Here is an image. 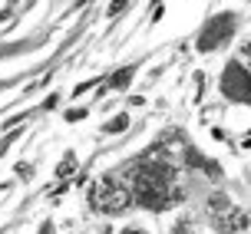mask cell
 Wrapping results in <instances>:
<instances>
[{
	"instance_id": "8fae6325",
	"label": "cell",
	"mask_w": 251,
	"mask_h": 234,
	"mask_svg": "<svg viewBox=\"0 0 251 234\" xmlns=\"http://www.w3.org/2000/svg\"><path fill=\"white\" fill-rule=\"evenodd\" d=\"M245 60L251 63V40H248V43H245Z\"/></svg>"
},
{
	"instance_id": "8992f818",
	"label": "cell",
	"mask_w": 251,
	"mask_h": 234,
	"mask_svg": "<svg viewBox=\"0 0 251 234\" xmlns=\"http://www.w3.org/2000/svg\"><path fill=\"white\" fill-rule=\"evenodd\" d=\"M126 125H129V119H126V116H116V119H113V122H109V125H106V132H109V136H113V132H123V129H126Z\"/></svg>"
},
{
	"instance_id": "9c48e42d",
	"label": "cell",
	"mask_w": 251,
	"mask_h": 234,
	"mask_svg": "<svg viewBox=\"0 0 251 234\" xmlns=\"http://www.w3.org/2000/svg\"><path fill=\"white\" fill-rule=\"evenodd\" d=\"M126 3H129V0H113V3H109V17H116V13L123 10Z\"/></svg>"
},
{
	"instance_id": "6da1fadb",
	"label": "cell",
	"mask_w": 251,
	"mask_h": 234,
	"mask_svg": "<svg viewBox=\"0 0 251 234\" xmlns=\"http://www.w3.org/2000/svg\"><path fill=\"white\" fill-rule=\"evenodd\" d=\"M129 188H132V205L149 211H165L176 205L178 185H176V168L165 162H142L129 175Z\"/></svg>"
},
{
	"instance_id": "5b68a950",
	"label": "cell",
	"mask_w": 251,
	"mask_h": 234,
	"mask_svg": "<svg viewBox=\"0 0 251 234\" xmlns=\"http://www.w3.org/2000/svg\"><path fill=\"white\" fill-rule=\"evenodd\" d=\"M235 23H238V17H235V13H218L215 20H208V23H205V30L199 33V49H201V53L218 49L225 40H231Z\"/></svg>"
},
{
	"instance_id": "30bf717a",
	"label": "cell",
	"mask_w": 251,
	"mask_h": 234,
	"mask_svg": "<svg viewBox=\"0 0 251 234\" xmlns=\"http://www.w3.org/2000/svg\"><path fill=\"white\" fill-rule=\"evenodd\" d=\"M40 234H56V231H53V224L47 221V224H43V228H40Z\"/></svg>"
},
{
	"instance_id": "3957f363",
	"label": "cell",
	"mask_w": 251,
	"mask_h": 234,
	"mask_svg": "<svg viewBox=\"0 0 251 234\" xmlns=\"http://www.w3.org/2000/svg\"><path fill=\"white\" fill-rule=\"evenodd\" d=\"M205 208H208V224H212L218 234H245L251 228L248 211L238 208L228 195H218V191L208 195Z\"/></svg>"
},
{
	"instance_id": "277c9868",
	"label": "cell",
	"mask_w": 251,
	"mask_h": 234,
	"mask_svg": "<svg viewBox=\"0 0 251 234\" xmlns=\"http://www.w3.org/2000/svg\"><path fill=\"white\" fill-rule=\"evenodd\" d=\"M222 93L231 102L251 106V70L245 63H228L225 73H222Z\"/></svg>"
},
{
	"instance_id": "ba28073f",
	"label": "cell",
	"mask_w": 251,
	"mask_h": 234,
	"mask_svg": "<svg viewBox=\"0 0 251 234\" xmlns=\"http://www.w3.org/2000/svg\"><path fill=\"white\" fill-rule=\"evenodd\" d=\"M73 168H76V159L70 155V159H66V162L60 165V168H56V175H66V172H73Z\"/></svg>"
},
{
	"instance_id": "52a82bcc",
	"label": "cell",
	"mask_w": 251,
	"mask_h": 234,
	"mask_svg": "<svg viewBox=\"0 0 251 234\" xmlns=\"http://www.w3.org/2000/svg\"><path fill=\"white\" fill-rule=\"evenodd\" d=\"M129 79H132V70H119V73L113 76V83H109V86H126Z\"/></svg>"
},
{
	"instance_id": "7a4b0ae2",
	"label": "cell",
	"mask_w": 251,
	"mask_h": 234,
	"mask_svg": "<svg viewBox=\"0 0 251 234\" xmlns=\"http://www.w3.org/2000/svg\"><path fill=\"white\" fill-rule=\"evenodd\" d=\"M89 201L100 214H123V211L132 208V188L126 178H119L116 172L96 178V185L89 191Z\"/></svg>"
}]
</instances>
